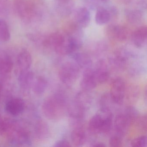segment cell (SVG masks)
I'll return each instance as SVG.
<instances>
[{
  "label": "cell",
  "instance_id": "13",
  "mask_svg": "<svg viewBox=\"0 0 147 147\" xmlns=\"http://www.w3.org/2000/svg\"><path fill=\"white\" fill-rule=\"evenodd\" d=\"M147 39V29L145 26H141L134 31L131 35L132 42L136 47L141 48L146 44Z\"/></svg>",
  "mask_w": 147,
  "mask_h": 147
},
{
  "label": "cell",
  "instance_id": "33",
  "mask_svg": "<svg viewBox=\"0 0 147 147\" xmlns=\"http://www.w3.org/2000/svg\"><path fill=\"white\" fill-rule=\"evenodd\" d=\"M93 147H105L106 145H105L104 144L102 143L98 142L94 144V145H92Z\"/></svg>",
  "mask_w": 147,
  "mask_h": 147
},
{
  "label": "cell",
  "instance_id": "1",
  "mask_svg": "<svg viewBox=\"0 0 147 147\" xmlns=\"http://www.w3.org/2000/svg\"><path fill=\"white\" fill-rule=\"evenodd\" d=\"M67 107V99L63 94L57 93L46 99L42 105L45 116L49 119L55 120L64 114Z\"/></svg>",
  "mask_w": 147,
  "mask_h": 147
},
{
  "label": "cell",
  "instance_id": "10",
  "mask_svg": "<svg viewBox=\"0 0 147 147\" xmlns=\"http://www.w3.org/2000/svg\"><path fill=\"white\" fill-rule=\"evenodd\" d=\"M16 8L21 17L26 19H30L35 13L33 6L27 0H18Z\"/></svg>",
  "mask_w": 147,
  "mask_h": 147
},
{
  "label": "cell",
  "instance_id": "22",
  "mask_svg": "<svg viewBox=\"0 0 147 147\" xmlns=\"http://www.w3.org/2000/svg\"><path fill=\"white\" fill-rule=\"evenodd\" d=\"M74 102L86 111L90 106L91 98L84 91V92L78 94Z\"/></svg>",
  "mask_w": 147,
  "mask_h": 147
},
{
  "label": "cell",
  "instance_id": "27",
  "mask_svg": "<svg viewBox=\"0 0 147 147\" xmlns=\"http://www.w3.org/2000/svg\"><path fill=\"white\" fill-rule=\"evenodd\" d=\"M13 124L9 119L3 117L0 115V135L9 131Z\"/></svg>",
  "mask_w": 147,
  "mask_h": 147
},
{
  "label": "cell",
  "instance_id": "15",
  "mask_svg": "<svg viewBox=\"0 0 147 147\" xmlns=\"http://www.w3.org/2000/svg\"><path fill=\"white\" fill-rule=\"evenodd\" d=\"M80 68L84 69L91 68L92 61L88 55L83 52H75L70 55Z\"/></svg>",
  "mask_w": 147,
  "mask_h": 147
},
{
  "label": "cell",
  "instance_id": "21",
  "mask_svg": "<svg viewBox=\"0 0 147 147\" xmlns=\"http://www.w3.org/2000/svg\"><path fill=\"white\" fill-rule=\"evenodd\" d=\"M32 86L34 93L36 95H42L47 88L48 82L45 78L42 76H39L33 82Z\"/></svg>",
  "mask_w": 147,
  "mask_h": 147
},
{
  "label": "cell",
  "instance_id": "4",
  "mask_svg": "<svg viewBox=\"0 0 147 147\" xmlns=\"http://www.w3.org/2000/svg\"><path fill=\"white\" fill-rule=\"evenodd\" d=\"M125 93V85L123 80L117 78L113 82L111 86L110 96L112 101L120 105L123 103Z\"/></svg>",
  "mask_w": 147,
  "mask_h": 147
},
{
  "label": "cell",
  "instance_id": "19",
  "mask_svg": "<svg viewBox=\"0 0 147 147\" xmlns=\"http://www.w3.org/2000/svg\"><path fill=\"white\" fill-rule=\"evenodd\" d=\"M50 130L47 123L42 120L38 121L35 127V133L38 139H46L49 135Z\"/></svg>",
  "mask_w": 147,
  "mask_h": 147
},
{
  "label": "cell",
  "instance_id": "36",
  "mask_svg": "<svg viewBox=\"0 0 147 147\" xmlns=\"http://www.w3.org/2000/svg\"><path fill=\"white\" fill-rule=\"evenodd\" d=\"M100 1L102 2H107V1H109V0H100Z\"/></svg>",
  "mask_w": 147,
  "mask_h": 147
},
{
  "label": "cell",
  "instance_id": "28",
  "mask_svg": "<svg viewBox=\"0 0 147 147\" xmlns=\"http://www.w3.org/2000/svg\"><path fill=\"white\" fill-rule=\"evenodd\" d=\"M147 137L142 136L133 139L131 144L132 147H145L147 146Z\"/></svg>",
  "mask_w": 147,
  "mask_h": 147
},
{
  "label": "cell",
  "instance_id": "3",
  "mask_svg": "<svg viewBox=\"0 0 147 147\" xmlns=\"http://www.w3.org/2000/svg\"><path fill=\"white\" fill-rule=\"evenodd\" d=\"M8 132V139L10 144L15 146H27L31 144L29 133L23 128L13 125Z\"/></svg>",
  "mask_w": 147,
  "mask_h": 147
},
{
  "label": "cell",
  "instance_id": "25",
  "mask_svg": "<svg viewBox=\"0 0 147 147\" xmlns=\"http://www.w3.org/2000/svg\"><path fill=\"white\" fill-rule=\"evenodd\" d=\"M112 125L113 115L111 113H107L105 117H103L100 132L106 133L109 132L111 129Z\"/></svg>",
  "mask_w": 147,
  "mask_h": 147
},
{
  "label": "cell",
  "instance_id": "9",
  "mask_svg": "<svg viewBox=\"0 0 147 147\" xmlns=\"http://www.w3.org/2000/svg\"><path fill=\"white\" fill-rule=\"evenodd\" d=\"M5 108L7 112L10 115L19 116L24 111V102L20 98H13L7 102Z\"/></svg>",
  "mask_w": 147,
  "mask_h": 147
},
{
  "label": "cell",
  "instance_id": "12",
  "mask_svg": "<svg viewBox=\"0 0 147 147\" xmlns=\"http://www.w3.org/2000/svg\"><path fill=\"white\" fill-rule=\"evenodd\" d=\"M18 80L20 88L25 92L29 91L34 82V74L29 69L18 75Z\"/></svg>",
  "mask_w": 147,
  "mask_h": 147
},
{
  "label": "cell",
  "instance_id": "14",
  "mask_svg": "<svg viewBox=\"0 0 147 147\" xmlns=\"http://www.w3.org/2000/svg\"><path fill=\"white\" fill-rule=\"evenodd\" d=\"M130 123L124 114L117 115L114 121V127L117 134L123 136L129 128Z\"/></svg>",
  "mask_w": 147,
  "mask_h": 147
},
{
  "label": "cell",
  "instance_id": "20",
  "mask_svg": "<svg viewBox=\"0 0 147 147\" xmlns=\"http://www.w3.org/2000/svg\"><path fill=\"white\" fill-rule=\"evenodd\" d=\"M103 117L99 114H96L92 117L88 123V129L93 134L100 132Z\"/></svg>",
  "mask_w": 147,
  "mask_h": 147
},
{
  "label": "cell",
  "instance_id": "26",
  "mask_svg": "<svg viewBox=\"0 0 147 147\" xmlns=\"http://www.w3.org/2000/svg\"><path fill=\"white\" fill-rule=\"evenodd\" d=\"M124 114L131 123L137 119L138 118V112L135 107L129 106L126 108Z\"/></svg>",
  "mask_w": 147,
  "mask_h": 147
},
{
  "label": "cell",
  "instance_id": "29",
  "mask_svg": "<svg viewBox=\"0 0 147 147\" xmlns=\"http://www.w3.org/2000/svg\"><path fill=\"white\" fill-rule=\"evenodd\" d=\"M122 137L118 134L112 136L109 141L110 146L112 147H119L122 146Z\"/></svg>",
  "mask_w": 147,
  "mask_h": 147
},
{
  "label": "cell",
  "instance_id": "35",
  "mask_svg": "<svg viewBox=\"0 0 147 147\" xmlns=\"http://www.w3.org/2000/svg\"><path fill=\"white\" fill-rule=\"evenodd\" d=\"M2 92V85L1 83L0 82V98L1 97V93Z\"/></svg>",
  "mask_w": 147,
  "mask_h": 147
},
{
  "label": "cell",
  "instance_id": "6",
  "mask_svg": "<svg viewBox=\"0 0 147 147\" xmlns=\"http://www.w3.org/2000/svg\"><path fill=\"white\" fill-rule=\"evenodd\" d=\"M107 36L112 39L119 42H124L127 39L128 32L125 27L120 25L111 24L107 28Z\"/></svg>",
  "mask_w": 147,
  "mask_h": 147
},
{
  "label": "cell",
  "instance_id": "18",
  "mask_svg": "<svg viewBox=\"0 0 147 147\" xmlns=\"http://www.w3.org/2000/svg\"><path fill=\"white\" fill-rule=\"evenodd\" d=\"M111 18V14L109 10L103 7H100L97 9L95 14V22L99 25H104L110 22Z\"/></svg>",
  "mask_w": 147,
  "mask_h": 147
},
{
  "label": "cell",
  "instance_id": "23",
  "mask_svg": "<svg viewBox=\"0 0 147 147\" xmlns=\"http://www.w3.org/2000/svg\"><path fill=\"white\" fill-rule=\"evenodd\" d=\"M126 18L127 20L132 24H138L141 22L142 18V13L139 10L130 9L126 11Z\"/></svg>",
  "mask_w": 147,
  "mask_h": 147
},
{
  "label": "cell",
  "instance_id": "24",
  "mask_svg": "<svg viewBox=\"0 0 147 147\" xmlns=\"http://www.w3.org/2000/svg\"><path fill=\"white\" fill-rule=\"evenodd\" d=\"M11 38L9 27L5 21L0 20V40L7 42Z\"/></svg>",
  "mask_w": 147,
  "mask_h": 147
},
{
  "label": "cell",
  "instance_id": "34",
  "mask_svg": "<svg viewBox=\"0 0 147 147\" xmlns=\"http://www.w3.org/2000/svg\"><path fill=\"white\" fill-rule=\"evenodd\" d=\"M123 3H126V4H129V3H132L133 1H135L136 0H121Z\"/></svg>",
  "mask_w": 147,
  "mask_h": 147
},
{
  "label": "cell",
  "instance_id": "8",
  "mask_svg": "<svg viewBox=\"0 0 147 147\" xmlns=\"http://www.w3.org/2000/svg\"><path fill=\"white\" fill-rule=\"evenodd\" d=\"M98 84L94 69L90 68L84 69L80 82L81 87L84 91H89L95 88Z\"/></svg>",
  "mask_w": 147,
  "mask_h": 147
},
{
  "label": "cell",
  "instance_id": "2",
  "mask_svg": "<svg viewBox=\"0 0 147 147\" xmlns=\"http://www.w3.org/2000/svg\"><path fill=\"white\" fill-rule=\"evenodd\" d=\"M80 73V67L76 63L68 61L65 63L60 68L59 77L63 83L69 86L76 81Z\"/></svg>",
  "mask_w": 147,
  "mask_h": 147
},
{
  "label": "cell",
  "instance_id": "7",
  "mask_svg": "<svg viewBox=\"0 0 147 147\" xmlns=\"http://www.w3.org/2000/svg\"><path fill=\"white\" fill-rule=\"evenodd\" d=\"M75 24L80 28L87 27L91 21V14L87 8L84 7H78L74 14Z\"/></svg>",
  "mask_w": 147,
  "mask_h": 147
},
{
  "label": "cell",
  "instance_id": "30",
  "mask_svg": "<svg viewBox=\"0 0 147 147\" xmlns=\"http://www.w3.org/2000/svg\"><path fill=\"white\" fill-rule=\"evenodd\" d=\"M54 146L56 147H70L71 145L68 141L65 139H63L57 142Z\"/></svg>",
  "mask_w": 147,
  "mask_h": 147
},
{
  "label": "cell",
  "instance_id": "32",
  "mask_svg": "<svg viewBox=\"0 0 147 147\" xmlns=\"http://www.w3.org/2000/svg\"><path fill=\"white\" fill-rule=\"evenodd\" d=\"M139 125L141 128L144 130H146L147 129V117L146 116H144L141 118L139 120Z\"/></svg>",
  "mask_w": 147,
  "mask_h": 147
},
{
  "label": "cell",
  "instance_id": "11",
  "mask_svg": "<svg viewBox=\"0 0 147 147\" xmlns=\"http://www.w3.org/2000/svg\"><path fill=\"white\" fill-rule=\"evenodd\" d=\"M94 71L98 83L103 84L109 79L110 75L108 67L104 60H100L97 63L96 68Z\"/></svg>",
  "mask_w": 147,
  "mask_h": 147
},
{
  "label": "cell",
  "instance_id": "16",
  "mask_svg": "<svg viewBox=\"0 0 147 147\" xmlns=\"http://www.w3.org/2000/svg\"><path fill=\"white\" fill-rule=\"evenodd\" d=\"M86 133L82 125L74 127L71 134L72 143L76 146H81L86 142Z\"/></svg>",
  "mask_w": 147,
  "mask_h": 147
},
{
  "label": "cell",
  "instance_id": "5",
  "mask_svg": "<svg viewBox=\"0 0 147 147\" xmlns=\"http://www.w3.org/2000/svg\"><path fill=\"white\" fill-rule=\"evenodd\" d=\"M32 63V58L30 53L23 50L18 55L15 66V73L17 76L20 73L29 70Z\"/></svg>",
  "mask_w": 147,
  "mask_h": 147
},
{
  "label": "cell",
  "instance_id": "31",
  "mask_svg": "<svg viewBox=\"0 0 147 147\" xmlns=\"http://www.w3.org/2000/svg\"><path fill=\"white\" fill-rule=\"evenodd\" d=\"M7 3L6 0H0V13H5L7 10Z\"/></svg>",
  "mask_w": 147,
  "mask_h": 147
},
{
  "label": "cell",
  "instance_id": "17",
  "mask_svg": "<svg viewBox=\"0 0 147 147\" xmlns=\"http://www.w3.org/2000/svg\"><path fill=\"white\" fill-rule=\"evenodd\" d=\"M13 63L10 56L6 54L0 55V75L6 76L11 72Z\"/></svg>",
  "mask_w": 147,
  "mask_h": 147
}]
</instances>
